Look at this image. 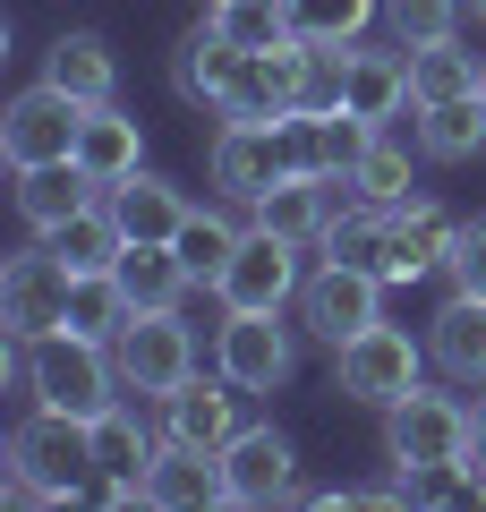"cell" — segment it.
Instances as JSON below:
<instances>
[{"instance_id":"1","label":"cell","mask_w":486,"mask_h":512,"mask_svg":"<svg viewBox=\"0 0 486 512\" xmlns=\"http://www.w3.org/2000/svg\"><path fill=\"white\" fill-rule=\"evenodd\" d=\"M94 487V419H69V410L26 402V419L0 444V504H86Z\"/></svg>"},{"instance_id":"2","label":"cell","mask_w":486,"mask_h":512,"mask_svg":"<svg viewBox=\"0 0 486 512\" xmlns=\"http://www.w3.org/2000/svg\"><path fill=\"white\" fill-rule=\"evenodd\" d=\"M427 333H410V325H367L359 342H342L333 350V393L342 402H359V410H393L410 384H427Z\"/></svg>"},{"instance_id":"3","label":"cell","mask_w":486,"mask_h":512,"mask_svg":"<svg viewBox=\"0 0 486 512\" xmlns=\"http://www.w3.org/2000/svg\"><path fill=\"white\" fill-rule=\"evenodd\" d=\"M111 359H120L128 402H162V393H180L197 376V325L180 308H137L120 325V342H111Z\"/></svg>"},{"instance_id":"4","label":"cell","mask_w":486,"mask_h":512,"mask_svg":"<svg viewBox=\"0 0 486 512\" xmlns=\"http://www.w3.org/2000/svg\"><path fill=\"white\" fill-rule=\"evenodd\" d=\"M35 402L43 410H69V419H103L111 402H128L111 342H86V333H69V325L43 333V342H35Z\"/></svg>"},{"instance_id":"5","label":"cell","mask_w":486,"mask_h":512,"mask_svg":"<svg viewBox=\"0 0 486 512\" xmlns=\"http://www.w3.org/2000/svg\"><path fill=\"white\" fill-rule=\"evenodd\" d=\"M469 453V402L461 384H410L393 410H384V461L393 470H427V461H461Z\"/></svg>"},{"instance_id":"6","label":"cell","mask_w":486,"mask_h":512,"mask_svg":"<svg viewBox=\"0 0 486 512\" xmlns=\"http://www.w3.org/2000/svg\"><path fill=\"white\" fill-rule=\"evenodd\" d=\"M94 103H77V94H60L52 77H35V86L9 94V111H0V163L9 171H43V163H77V128H86Z\"/></svg>"},{"instance_id":"7","label":"cell","mask_w":486,"mask_h":512,"mask_svg":"<svg viewBox=\"0 0 486 512\" xmlns=\"http://www.w3.org/2000/svg\"><path fill=\"white\" fill-rule=\"evenodd\" d=\"M299 256H307L299 239H282V231H265V222H248V239L231 248V265H222V282H214V308H222V316L299 308V282H307Z\"/></svg>"},{"instance_id":"8","label":"cell","mask_w":486,"mask_h":512,"mask_svg":"<svg viewBox=\"0 0 486 512\" xmlns=\"http://www.w3.org/2000/svg\"><path fill=\"white\" fill-rule=\"evenodd\" d=\"M299 333L290 325V308H265V316H222L214 325V367L239 384V393H282L290 376H299Z\"/></svg>"},{"instance_id":"9","label":"cell","mask_w":486,"mask_h":512,"mask_svg":"<svg viewBox=\"0 0 486 512\" xmlns=\"http://www.w3.org/2000/svg\"><path fill=\"white\" fill-rule=\"evenodd\" d=\"M69 291H77V274L60 265V248L26 231V248H9V265H0V333H26V342L60 333Z\"/></svg>"},{"instance_id":"10","label":"cell","mask_w":486,"mask_h":512,"mask_svg":"<svg viewBox=\"0 0 486 512\" xmlns=\"http://www.w3.org/2000/svg\"><path fill=\"white\" fill-rule=\"evenodd\" d=\"M384 291H393L384 274H367V265H333V256H324L316 274L299 282V308H290V316L307 325V342L342 350V342H359V333L384 316Z\"/></svg>"},{"instance_id":"11","label":"cell","mask_w":486,"mask_h":512,"mask_svg":"<svg viewBox=\"0 0 486 512\" xmlns=\"http://www.w3.org/2000/svg\"><path fill=\"white\" fill-rule=\"evenodd\" d=\"M205 180H214L222 205L248 214L273 180H290V146L273 120H214V146H205Z\"/></svg>"},{"instance_id":"12","label":"cell","mask_w":486,"mask_h":512,"mask_svg":"<svg viewBox=\"0 0 486 512\" xmlns=\"http://www.w3.org/2000/svg\"><path fill=\"white\" fill-rule=\"evenodd\" d=\"M222 487H231V504H239V512H273V504H290V495L307 487V478H299V444H290V427L248 419L231 444H222Z\"/></svg>"},{"instance_id":"13","label":"cell","mask_w":486,"mask_h":512,"mask_svg":"<svg viewBox=\"0 0 486 512\" xmlns=\"http://www.w3.org/2000/svg\"><path fill=\"white\" fill-rule=\"evenodd\" d=\"M154 427H162V444H197V453H222V444L248 427V393H239L231 376H188L180 393H162L154 402Z\"/></svg>"},{"instance_id":"14","label":"cell","mask_w":486,"mask_h":512,"mask_svg":"<svg viewBox=\"0 0 486 512\" xmlns=\"http://www.w3.org/2000/svg\"><path fill=\"white\" fill-rule=\"evenodd\" d=\"M350 197H359V188H350L342 171H290V180H273L265 197L248 205V222H265V231H282V239H299V248H316Z\"/></svg>"},{"instance_id":"15","label":"cell","mask_w":486,"mask_h":512,"mask_svg":"<svg viewBox=\"0 0 486 512\" xmlns=\"http://www.w3.org/2000/svg\"><path fill=\"white\" fill-rule=\"evenodd\" d=\"M452 239H461V222H452L427 188H418V197H401V205H393V248H384V282H393V291H410V282L444 274Z\"/></svg>"},{"instance_id":"16","label":"cell","mask_w":486,"mask_h":512,"mask_svg":"<svg viewBox=\"0 0 486 512\" xmlns=\"http://www.w3.org/2000/svg\"><path fill=\"white\" fill-rule=\"evenodd\" d=\"M282 111H299V43L239 60L222 103H214V120H282Z\"/></svg>"},{"instance_id":"17","label":"cell","mask_w":486,"mask_h":512,"mask_svg":"<svg viewBox=\"0 0 486 512\" xmlns=\"http://www.w3.org/2000/svg\"><path fill=\"white\" fill-rule=\"evenodd\" d=\"M427 359H435V376H452L461 393H478L486 384V299L444 291V308L427 316Z\"/></svg>"},{"instance_id":"18","label":"cell","mask_w":486,"mask_h":512,"mask_svg":"<svg viewBox=\"0 0 486 512\" xmlns=\"http://www.w3.org/2000/svg\"><path fill=\"white\" fill-rule=\"evenodd\" d=\"M342 103L359 111V120H376V128H393L401 111H418V94H410V52H401V43H350V86H342Z\"/></svg>"},{"instance_id":"19","label":"cell","mask_w":486,"mask_h":512,"mask_svg":"<svg viewBox=\"0 0 486 512\" xmlns=\"http://www.w3.org/2000/svg\"><path fill=\"white\" fill-rule=\"evenodd\" d=\"M43 77H52L60 94H77V103H120V52H111V35H94V26H60L52 52H43Z\"/></svg>"},{"instance_id":"20","label":"cell","mask_w":486,"mask_h":512,"mask_svg":"<svg viewBox=\"0 0 486 512\" xmlns=\"http://www.w3.org/2000/svg\"><path fill=\"white\" fill-rule=\"evenodd\" d=\"M145 504H154V512H205V504H231V487H222V453L162 444L154 470H145Z\"/></svg>"},{"instance_id":"21","label":"cell","mask_w":486,"mask_h":512,"mask_svg":"<svg viewBox=\"0 0 486 512\" xmlns=\"http://www.w3.org/2000/svg\"><path fill=\"white\" fill-rule=\"evenodd\" d=\"M103 205L128 239H180V222L197 214V197L180 180H162V171H128L120 188H103Z\"/></svg>"},{"instance_id":"22","label":"cell","mask_w":486,"mask_h":512,"mask_svg":"<svg viewBox=\"0 0 486 512\" xmlns=\"http://www.w3.org/2000/svg\"><path fill=\"white\" fill-rule=\"evenodd\" d=\"M77 171H86L94 188H120L128 171H145V128H137V111L94 103L86 128H77Z\"/></svg>"},{"instance_id":"23","label":"cell","mask_w":486,"mask_h":512,"mask_svg":"<svg viewBox=\"0 0 486 512\" xmlns=\"http://www.w3.org/2000/svg\"><path fill=\"white\" fill-rule=\"evenodd\" d=\"M239 60H248V52H239V43L222 35L214 18H205V26H188V35L171 43V94H180V103H197V111H214Z\"/></svg>"},{"instance_id":"24","label":"cell","mask_w":486,"mask_h":512,"mask_svg":"<svg viewBox=\"0 0 486 512\" xmlns=\"http://www.w3.org/2000/svg\"><path fill=\"white\" fill-rule=\"evenodd\" d=\"M410 137H418V163H478L486 154V94H461V103H427L410 111Z\"/></svg>"},{"instance_id":"25","label":"cell","mask_w":486,"mask_h":512,"mask_svg":"<svg viewBox=\"0 0 486 512\" xmlns=\"http://www.w3.org/2000/svg\"><path fill=\"white\" fill-rule=\"evenodd\" d=\"M111 274H120L128 308H188V291H197V274L180 265V248H171V239H128Z\"/></svg>"},{"instance_id":"26","label":"cell","mask_w":486,"mask_h":512,"mask_svg":"<svg viewBox=\"0 0 486 512\" xmlns=\"http://www.w3.org/2000/svg\"><path fill=\"white\" fill-rule=\"evenodd\" d=\"M9 180H18V188H9V197H18V222H26V231H60V222H69V214H86V205L94 197H103V188H94L86 180V171H77V163H43V171H9Z\"/></svg>"},{"instance_id":"27","label":"cell","mask_w":486,"mask_h":512,"mask_svg":"<svg viewBox=\"0 0 486 512\" xmlns=\"http://www.w3.org/2000/svg\"><path fill=\"white\" fill-rule=\"evenodd\" d=\"M154 453H162V427H145V419H137V402H111L103 419H94V478H120V487H145Z\"/></svg>"},{"instance_id":"28","label":"cell","mask_w":486,"mask_h":512,"mask_svg":"<svg viewBox=\"0 0 486 512\" xmlns=\"http://www.w3.org/2000/svg\"><path fill=\"white\" fill-rule=\"evenodd\" d=\"M239 239H248V222H239V205H222V197H214V205H197V214L180 222V239H171V248H180V265L197 274V291H214Z\"/></svg>"},{"instance_id":"29","label":"cell","mask_w":486,"mask_h":512,"mask_svg":"<svg viewBox=\"0 0 486 512\" xmlns=\"http://www.w3.org/2000/svg\"><path fill=\"white\" fill-rule=\"evenodd\" d=\"M410 94H418V111L427 103H461V94H486V60L469 52L461 35L427 43V52H410Z\"/></svg>"},{"instance_id":"30","label":"cell","mask_w":486,"mask_h":512,"mask_svg":"<svg viewBox=\"0 0 486 512\" xmlns=\"http://www.w3.org/2000/svg\"><path fill=\"white\" fill-rule=\"evenodd\" d=\"M384 248H393V205H367V197H350L342 214H333V231L316 239V256L367 265V274H384Z\"/></svg>"},{"instance_id":"31","label":"cell","mask_w":486,"mask_h":512,"mask_svg":"<svg viewBox=\"0 0 486 512\" xmlns=\"http://www.w3.org/2000/svg\"><path fill=\"white\" fill-rule=\"evenodd\" d=\"M43 239L60 248V265H69V274H111V265H120V248H128V231L111 222L103 197H94L86 214H69L60 231H43Z\"/></svg>"},{"instance_id":"32","label":"cell","mask_w":486,"mask_h":512,"mask_svg":"<svg viewBox=\"0 0 486 512\" xmlns=\"http://www.w3.org/2000/svg\"><path fill=\"white\" fill-rule=\"evenodd\" d=\"M418 137L410 146H401L393 128H376V137H367V154H359V171H350V188H359L367 205H401V197H418Z\"/></svg>"},{"instance_id":"33","label":"cell","mask_w":486,"mask_h":512,"mask_svg":"<svg viewBox=\"0 0 486 512\" xmlns=\"http://www.w3.org/2000/svg\"><path fill=\"white\" fill-rule=\"evenodd\" d=\"M205 18H214L239 52H282V43H299L290 0H222V9H205Z\"/></svg>"},{"instance_id":"34","label":"cell","mask_w":486,"mask_h":512,"mask_svg":"<svg viewBox=\"0 0 486 512\" xmlns=\"http://www.w3.org/2000/svg\"><path fill=\"white\" fill-rule=\"evenodd\" d=\"M128 291H120V274H77V291H69V316L60 325L69 333H86V342H120V325H128Z\"/></svg>"},{"instance_id":"35","label":"cell","mask_w":486,"mask_h":512,"mask_svg":"<svg viewBox=\"0 0 486 512\" xmlns=\"http://www.w3.org/2000/svg\"><path fill=\"white\" fill-rule=\"evenodd\" d=\"M290 26L307 43H367V26H384V0H290Z\"/></svg>"},{"instance_id":"36","label":"cell","mask_w":486,"mask_h":512,"mask_svg":"<svg viewBox=\"0 0 486 512\" xmlns=\"http://www.w3.org/2000/svg\"><path fill=\"white\" fill-rule=\"evenodd\" d=\"M461 9L469 0H384V35H393L401 52H427V43L461 35Z\"/></svg>"},{"instance_id":"37","label":"cell","mask_w":486,"mask_h":512,"mask_svg":"<svg viewBox=\"0 0 486 512\" xmlns=\"http://www.w3.org/2000/svg\"><path fill=\"white\" fill-rule=\"evenodd\" d=\"M444 282L469 291V299H486V214L461 222V239H452V256H444Z\"/></svg>"},{"instance_id":"38","label":"cell","mask_w":486,"mask_h":512,"mask_svg":"<svg viewBox=\"0 0 486 512\" xmlns=\"http://www.w3.org/2000/svg\"><path fill=\"white\" fill-rule=\"evenodd\" d=\"M469 461L486 470V384H478V402H469Z\"/></svg>"},{"instance_id":"39","label":"cell","mask_w":486,"mask_h":512,"mask_svg":"<svg viewBox=\"0 0 486 512\" xmlns=\"http://www.w3.org/2000/svg\"><path fill=\"white\" fill-rule=\"evenodd\" d=\"M205 9H222V0H205Z\"/></svg>"},{"instance_id":"40","label":"cell","mask_w":486,"mask_h":512,"mask_svg":"<svg viewBox=\"0 0 486 512\" xmlns=\"http://www.w3.org/2000/svg\"><path fill=\"white\" fill-rule=\"evenodd\" d=\"M478 18H486V0H478Z\"/></svg>"}]
</instances>
